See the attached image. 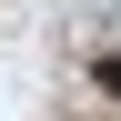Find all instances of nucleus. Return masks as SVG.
<instances>
[{"label": "nucleus", "instance_id": "f257e3e1", "mask_svg": "<svg viewBox=\"0 0 121 121\" xmlns=\"http://www.w3.org/2000/svg\"><path fill=\"white\" fill-rule=\"evenodd\" d=\"M91 91H101V101H121V51H111V60H91Z\"/></svg>", "mask_w": 121, "mask_h": 121}]
</instances>
